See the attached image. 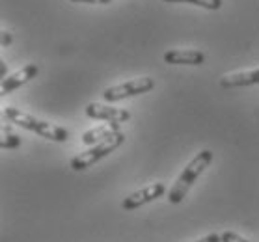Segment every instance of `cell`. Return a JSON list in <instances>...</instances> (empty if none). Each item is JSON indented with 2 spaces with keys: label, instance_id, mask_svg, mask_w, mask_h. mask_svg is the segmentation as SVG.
Here are the masks:
<instances>
[{
  "label": "cell",
  "instance_id": "cell-1",
  "mask_svg": "<svg viewBox=\"0 0 259 242\" xmlns=\"http://www.w3.org/2000/svg\"><path fill=\"white\" fill-rule=\"evenodd\" d=\"M4 118L10 121V123H15L23 129L30 130V132H35L41 138H47V140H53V142H67L69 140V132L64 129V127H58L54 123H49V121H43V119H37L30 114L19 110V108L6 107L4 108Z\"/></svg>",
  "mask_w": 259,
  "mask_h": 242
},
{
  "label": "cell",
  "instance_id": "cell-15",
  "mask_svg": "<svg viewBox=\"0 0 259 242\" xmlns=\"http://www.w3.org/2000/svg\"><path fill=\"white\" fill-rule=\"evenodd\" d=\"M196 242H222V236L217 235V233H211V235L203 236V238H200V240H196Z\"/></svg>",
  "mask_w": 259,
  "mask_h": 242
},
{
  "label": "cell",
  "instance_id": "cell-4",
  "mask_svg": "<svg viewBox=\"0 0 259 242\" xmlns=\"http://www.w3.org/2000/svg\"><path fill=\"white\" fill-rule=\"evenodd\" d=\"M155 88V80L151 77H140V78H133L129 82L118 84V86H110L103 91V97L108 103H116V101H121L125 97H135V95L147 93Z\"/></svg>",
  "mask_w": 259,
  "mask_h": 242
},
{
  "label": "cell",
  "instance_id": "cell-10",
  "mask_svg": "<svg viewBox=\"0 0 259 242\" xmlns=\"http://www.w3.org/2000/svg\"><path fill=\"white\" fill-rule=\"evenodd\" d=\"M255 84H259V69L226 75L220 80L222 88H242V86H255Z\"/></svg>",
  "mask_w": 259,
  "mask_h": 242
},
{
  "label": "cell",
  "instance_id": "cell-16",
  "mask_svg": "<svg viewBox=\"0 0 259 242\" xmlns=\"http://www.w3.org/2000/svg\"><path fill=\"white\" fill-rule=\"evenodd\" d=\"M71 2H80V4H110L112 0H71Z\"/></svg>",
  "mask_w": 259,
  "mask_h": 242
},
{
  "label": "cell",
  "instance_id": "cell-3",
  "mask_svg": "<svg viewBox=\"0 0 259 242\" xmlns=\"http://www.w3.org/2000/svg\"><path fill=\"white\" fill-rule=\"evenodd\" d=\"M123 142H125V134L121 130H118V132H114L110 138H106L105 142L97 143V146H92L88 151H84V153L77 155L75 159H71L69 166L75 171L88 170L90 166H94L95 162H99L101 159H105L106 155H110L112 151H116Z\"/></svg>",
  "mask_w": 259,
  "mask_h": 242
},
{
  "label": "cell",
  "instance_id": "cell-8",
  "mask_svg": "<svg viewBox=\"0 0 259 242\" xmlns=\"http://www.w3.org/2000/svg\"><path fill=\"white\" fill-rule=\"evenodd\" d=\"M164 62L170 65H201L205 62V54L194 49H174L164 53Z\"/></svg>",
  "mask_w": 259,
  "mask_h": 242
},
{
  "label": "cell",
  "instance_id": "cell-12",
  "mask_svg": "<svg viewBox=\"0 0 259 242\" xmlns=\"http://www.w3.org/2000/svg\"><path fill=\"white\" fill-rule=\"evenodd\" d=\"M164 2H176V4H194V6L205 8V10H220L222 8V0H164Z\"/></svg>",
  "mask_w": 259,
  "mask_h": 242
},
{
  "label": "cell",
  "instance_id": "cell-2",
  "mask_svg": "<svg viewBox=\"0 0 259 242\" xmlns=\"http://www.w3.org/2000/svg\"><path fill=\"white\" fill-rule=\"evenodd\" d=\"M211 162H212V153L209 149L200 151L194 159L190 160L189 164H187V168L181 171V175L177 177V181L174 183V186L170 188V192H168V201H170L171 205H177V203H181L187 198L190 186L196 183V179L205 171V168Z\"/></svg>",
  "mask_w": 259,
  "mask_h": 242
},
{
  "label": "cell",
  "instance_id": "cell-5",
  "mask_svg": "<svg viewBox=\"0 0 259 242\" xmlns=\"http://www.w3.org/2000/svg\"><path fill=\"white\" fill-rule=\"evenodd\" d=\"M164 194H166L164 183H153L149 184V186H144L142 190H136L131 196H127L123 200V203H121V207H123V211H135L138 207L151 203V201H155L157 198H160V196Z\"/></svg>",
  "mask_w": 259,
  "mask_h": 242
},
{
  "label": "cell",
  "instance_id": "cell-6",
  "mask_svg": "<svg viewBox=\"0 0 259 242\" xmlns=\"http://www.w3.org/2000/svg\"><path fill=\"white\" fill-rule=\"evenodd\" d=\"M86 116L101 121H112V123H125L131 119L129 110L110 107V105H99V103H90L86 107Z\"/></svg>",
  "mask_w": 259,
  "mask_h": 242
},
{
  "label": "cell",
  "instance_id": "cell-14",
  "mask_svg": "<svg viewBox=\"0 0 259 242\" xmlns=\"http://www.w3.org/2000/svg\"><path fill=\"white\" fill-rule=\"evenodd\" d=\"M12 34H10V32H6V30H2V37H0V45H2V47L6 49V47H10V45H12Z\"/></svg>",
  "mask_w": 259,
  "mask_h": 242
},
{
  "label": "cell",
  "instance_id": "cell-17",
  "mask_svg": "<svg viewBox=\"0 0 259 242\" xmlns=\"http://www.w3.org/2000/svg\"><path fill=\"white\" fill-rule=\"evenodd\" d=\"M6 73H8V67H6V64L4 62H0V77H2V80L6 78Z\"/></svg>",
  "mask_w": 259,
  "mask_h": 242
},
{
  "label": "cell",
  "instance_id": "cell-7",
  "mask_svg": "<svg viewBox=\"0 0 259 242\" xmlns=\"http://www.w3.org/2000/svg\"><path fill=\"white\" fill-rule=\"evenodd\" d=\"M37 73H39V69H37V65L35 64L24 65L23 69H19V71H15L13 75H10V77H6L4 80H2L0 91H2V95L12 93V91H15L17 88L24 86L26 82H30L32 78L37 77Z\"/></svg>",
  "mask_w": 259,
  "mask_h": 242
},
{
  "label": "cell",
  "instance_id": "cell-13",
  "mask_svg": "<svg viewBox=\"0 0 259 242\" xmlns=\"http://www.w3.org/2000/svg\"><path fill=\"white\" fill-rule=\"evenodd\" d=\"M220 236H222V242H248L246 238H242L241 235H237L233 231H224Z\"/></svg>",
  "mask_w": 259,
  "mask_h": 242
},
{
  "label": "cell",
  "instance_id": "cell-11",
  "mask_svg": "<svg viewBox=\"0 0 259 242\" xmlns=\"http://www.w3.org/2000/svg\"><path fill=\"white\" fill-rule=\"evenodd\" d=\"M21 146V138L12 130L10 125H2V138H0V148L2 149H17Z\"/></svg>",
  "mask_w": 259,
  "mask_h": 242
},
{
  "label": "cell",
  "instance_id": "cell-9",
  "mask_svg": "<svg viewBox=\"0 0 259 242\" xmlns=\"http://www.w3.org/2000/svg\"><path fill=\"white\" fill-rule=\"evenodd\" d=\"M119 130V123H112V121H106L105 125L94 127V129L86 130L82 134V143L84 146H97V143L105 142L106 138H110L114 132Z\"/></svg>",
  "mask_w": 259,
  "mask_h": 242
}]
</instances>
